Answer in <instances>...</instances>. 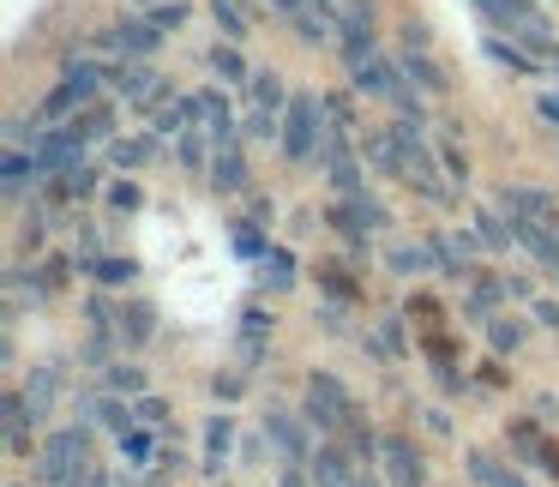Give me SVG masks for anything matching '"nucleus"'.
Wrapping results in <instances>:
<instances>
[{
    "label": "nucleus",
    "mask_w": 559,
    "mask_h": 487,
    "mask_svg": "<svg viewBox=\"0 0 559 487\" xmlns=\"http://www.w3.org/2000/svg\"><path fill=\"white\" fill-rule=\"evenodd\" d=\"M542 470H547V475H554V482H559V446H554V439H547V446H542Z\"/></svg>",
    "instance_id": "obj_49"
},
{
    "label": "nucleus",
    "mask_w": 559,
    "mask_h": 487,
    "mask_svg": "<svg viewBox=\"0 0 559 487\" xmlns=\"http://www.w3.org/2000/svg\"><path fill=\"white\" fill-rule=\"evenodd\" d=\"M109 85H115V97H127L133 109H157V97L169 91V85L157 79V67H145V61H127V67H115V79H109Z\"/></svg>",
    "instance_id": "obj_9"
},
{
    "label": "nucleus",
    "mask_w": 559,
    "mask_h": 487,
    "mask_svg": "<svg viewBox=\"0 0 559 487\" xmlns=\"http://www.w3.org/2000/svg\"><path fill=\"white\" fill-rule=\"evenodd\" d=\"M91 277H97V283H133L139 277V265H133V259H91Z\"/></svg>",
    "instance_id": "obj_35"
},
{
    "label": "nucleus",
    "mask_w": 559,
    "mask_h": 487,
    "mask_svg": "<svg viewBox=\"0 0 559 487\" xmlns=\"http://www.w3.org/2000/svg\"><path fill=\"white\" fill-rule=\"evenodd\" d=\"M439 157H445V169L457 175V181H469V157L457 151V139H445V145H439Z\"/></svg>",
    "instance_id": "obj_42"
},
{
    "label": "nucleus",
    "mask_w": 559,
    "mask_h": 487,
    "mask_svg": "<svg viewBox=\"0 0 559 487\" xmlns=\"http://www.w3.org/2000/svg\"><path fill=\"white\" fill-rule=\"evenodd\" d=\"M85 487H109V475H85Z\"/></svg>",
    "instance_id": "obj_53"
},
{
    "label": "nucleus",
    "mask_w": 559,
    "mask_h": 487,
    "mask_svg": "<svg viewBox=\"0 0 559 487\" xmlns=\"http://www.w3.org/2000/svg\"><path fill=\"white\" fill-rule=\"evenodd\" d=\"M487 61L493 67H506V73H530V55H523V43L518 37H487Z\"/></svg>",
    "instance_id": "obj_27"
},
{
    "label": "nucleus",
    "mask_w": 559,
    "mask_h": 487,
    "mask_svg": "<svg viewBox=\"0 0 559 487\" xmlns=\"http://www.w3.org/2000/svg\"><path fill=\"white\" fill-rule=\"evenodd\" d=\"M319 139H325V97H313V91H295L289 109H283V157L289 163H307L319 151Z\"/></svg>",
    "instance_id": "obj_4"
},
{
    "label": "nucleus",
    "mask_w": 559,
    "mask_h": 487,
    "mask_svg": "<svg viewBox=\"0 0 559 487\" xmlns=\"http://www.w3.org/2000/svg\"><path fill=\"white\" fill-rule=\"evenodd\" d=\"M139 205H145V193H139L133 181H115V187H109V211H127V217H133Z\"/></svg>",
    "instance_id": "obj_39"
},
{
    "label": "nucleus",
    "mask_w": 559,
    "mask_h": 487,
    "mask_svg": "<svg viewBox=\"0 0 559 487\" xmlns=\"http://www.w3.org/2000/svg\"><path fill=\"white\" fill-rule=\"evenodd\" d=\"M61 79H67V85H73L85 103H97V91H103V67H97V61H73V55H67V61H61Z\"/></svg>",
    "instance_id": "obj_24"
},
{
    "label": "nucleus",
    "mask_w": 559,
    "mask_h": 487,
    "mask_svg": "<svg viewBox=\"0 0 559 487\" xmlns=\"http://www.w3.org/2000/svg\"><path fill=\"white\" fill-rule=\"evenodd\" d=\"M349 79H355V91H367L373 103H391L403 121H421V91H409V73H403V67H391L385 55L349 67Z\"/></svg>",
    "instance_id": "obj_3"
},
{
    "label": "nucleus",
    "mask_w": 559,
    "mask_h": 487,
    "mask_svg": "<svg viewBox=\"0 0 559 487\" xmlns=\"http://www.w3.org/2000/svg\"><path fill=\"white\" fill-rule=\"evenodd\" d=\"M193 115H205V121H211V133H217V145H223V139H235L229 97H223V91H199V97H193Z\"/></svg>",
    "instance_id": "obj_21"
},
{
    "label": "nucleus",
    "mask_w": 559,
    "mask_h": 487,
    "mask_svg": "<svg viewBox=\"0 0 559 487\" xmlns=\"http://www.w3.org/2000/svg\"><path fill=\"white\" fill-rule=\"evenodd\" d=\"M355 487H385V475H373V470H361V475H355Z\"/></svg>",
    "instance_id": "obj_52"
},
{
    "label": "nucleus",
    "mask_w": 559,
    "mask_h": 487,
    "mask_svg": "<svg viewBox=\"0 0 559 487\" xmlns=\"http://www.w3.org/2000/svg\"><path fill=\"white\" fill-rule=\"evenodd\" d=\"M109 391H115V397H145V373L127 367V361H115L109 367Z\"/></svg>",
    "instance_id": "obj_34"
},
{
    "label": "nucleus",
    "mask_w": 559,
    "mask_h": 487,
    "mask_svg": "<svg viewBox=\"0 0 559 487\" xmlns=\"http://www.w3.org/2000/svg\"><path fill=\"white\" fill-rule=\"evenodd\" d=\"M175 157H181V169H205V139H199V127H187V133H175Z\"/></svg>",
    "instance_id": "obj_33"
},
{
    "label": "nucleus",
    "mask_w": 559,
    "mask_h": 487,
    "mask_svg": "<svg viewBox=\"0 0 559 487\" xmlns=\"http://www.w3.org/2000/svg\"><path fill=\"white\" fill-rule=\"evenodd\" d=\"M265 433H271V439H277V451H283V463H301V458H307V427H301V421H295V415H289V409H271V415H265Z\"/></svg>",
    "instance_id": "obj_18"
},
{
    "label": "nucleus",
    "mask_w": 559,
    "mask_h": 487,
    "mask_svg": "<svg viewBox=\"0 0 559 487\" xmlns=\"http://www.w3.org/2000/svg\"><path fill=\"white\" fill-rule=\"evenodd\" d=\"M397 67L415 79V91H427V97H451V79L433 67V55H427V49H403Z\"/></svg>",
    "instance_id": "obj_17"
},
{
    "label": "nucleus",
    "mask_w": 559,
    "mask_h": 487,
    "mask_svg": "<svg viewBox=\"0 0 559 487\" xmlns=\"http://www.w3.org/2000/svg\"><path fill=\"white\" fill-rule=\"evenodd\" d=\"M85 458H91V421L61 427V433H49V439H43V451H37V482L43 487H79Z\"/></svg>",
    "instance_id": "obj_2"
},
{
    "label": "nucleus",
    "mask_w": 559,
    "mask_h": 487,
    "mask_svg": "<svg viewBox=\"0 0 559 487\" xmlns=\"http://www.w3.org/2000/svg\"><path fill=\"white\" fill-rule=\"evenodd\" d=\"M97 421L109 427L115 439H127V433H133V421H127V409H121V397H115V391H103V403H97Z\"/></svg>",
    "instance_id": "obj_36"
},
{
    "label": "nucleus",
    "mask_w": 559,
    "mask_h": 487,
    "mask_svg": "<svg viewBox=\"0 0 559 487\" xmlns=\"http://www.w3.org/2000/svg\"><path fill=\"white\" fill-rule=\"evenodd\" d=\"M151 151H157V133H145V139H109V163H115V169H139Z\"/></svg>",
    "instance_id": "obj_26"
},
{
    "label": "nucleus",
    "mask_w": 559,
    "mask_h": 487,
    "mask_svg": "<svg viewBox=\"0 0 559 487\" xmlns=\"http://www.w3.org/2000/svg\"><path fill=\"white\" fill-rule=\"evenodd\" d=\"M379 458H385V487H427V463L415 451V439L385 433L379 439Z\"/></svg>",
    "instance_id": "obj_7"
},
{
    "label": "nucleus",
    "mask_w": 559,
    "mask_h": 487,
    "mask_svg": "<svg viewBox=\"0 0 559 487\" xmlns=\"http://www.w3.org/2000/svg\"><path fill=\"white\" fill-rule=\"evenodd\" d=\"M121 451H127L133 463H139V458H151V433H145V427H133V433L121 439Z\"/></svg>",
    "instance_id": "obj_44"
},
{
    "label": "nucleus",
    "mask_w": 559,
    "mask_h": 487,
    "mask_svg": "<svg viewBox=\"0 0 559 487\" xmlns=\"http://www.w3.org/2000/svg\"><path fill=\"white\" fill-rule=\"evenodd\" d=\"M211 391H217L223 403H235V397H241V379H235V373H217V379H211Z\"/></svg>",
    "instance_id": "obj_46"
},
{
    "label": "nucleus",
    "mask_w": 559,
    "mask_h": 487,
    "mask_svg": "<svg viewBox=\"0 0 559 487\" xmlns=\"http://www.w3.org/2000/svg\"><path fill=\"white\" fill-rule=\"evenodd\" d=\"M283 487H307V470H301V463H283Z\"/></svg>",
    "instance_id": "obj_50"
},
{
    "label": "nucleus",
    "mask_w": 559,
    "mask_h": 487,
    "mask_svg": "<svg viewBox=\"0 0 559 487\" xmlns=\"http://www.w3.org/2000/svg\"><path fill=\"white\" fill-rule=\"evenodd\" d=\"M73 133L85 139V145H91V139H115V103H91V109H79L73 115Z\"/></svg>",
    "instance_id": "obj_22"
},
{
    "label": "nucleus",
    "mask_w": 559,
    "mask_h": 487,
    "mask_svg": "<svg viewBox=\"0 0 559 487\" xmlns=\"http://www.w3.org/2000/svg\"><path fill=\"white\" fill-rule=\"evenodd\" d=\"M235 241H241V259H259V253H265V235H259L253 223H235Z\"/></svg>",
    "instance_id": "obj_41"
},
{
    "label": "nucleus",
    "mask_w": 559,
    "mask_h": 487,
    "mask_svg": "<svg viewBox=\"0 0 559 487\" xmlns=\"http://www.w3.org/2000/svg\"><path fill=\"white\" fill-rule=\"evenodd\" d=\"M391 139H397V157H403V181L409 187H421L427 199H439V205H451L445 199V181H439V169H433V151H427V139H421V121H391L385 127Z\"/></svg>",
    "instance_id": "obj_5"
},
{
    "label": "nucleus",
    "mask_w": 559,
    "mask_h": 487,
    "mask_svg": "<svg viewBox=\"0 0 559 487\" xmlns=\"http://www.w3.org/2000/svg\"><path fill=\"white\" fill-rule=\"evenodd\" d=\"M133 7H157V0H133Z\"/></svg>",
    "instance_id": "obj_55"
},
{
    "label": "nucleus",
    "mask_w": 559,
    "mask_h": 487,
    "mask_svg": "<svg viewBox=\"0 0 559 487\" xmlns=\"http://www.w3.org/2000/svg\"><path fill=\"white\" fill-rule=\"evenodd\" d=\"M506 446L518 451V458H535V463H542V446H547V439H542V427H535V421H523V415H518V421L506 427Z\"/></svg>",
    "instance_id": "obj_30"
},
{
    "label": "nucleus",
    "mask_w": 559,
    "mask_h": 487,
    "mask_svg": "<svg viewBox=\"0 0 559 487\" xmlns=\"http://www.w3.org/2000/svg\"><path fill=\"white\" fill-rule=\"evenodd\" d=\"M79 151H85V139L73 133V127H61V133H43L37 139V175H67V169H79Z\"/></svg>",
    "instance_id": "obj_12"
},
{
    "label": "nucleus",
    "mask_w": 559,
    "mask_h": 487,
    "mask_svg": "<svg viewBox=\"0 0 559 487\" xmlns=\"http://www.w3.org/2000/svg\"><path fill=\"white\" fill-rule=\"evenodd\" d=\"M499 211H506V217H530V223L559 229V199L542 193V187H506V193H499Z\"/></svg>",
    "instance_id": "obj_11"
},
{
    "label": "nucleus",
    "mask_w": 559,
    "mask_h": 487,
    "mask_svg": "<svg viewBox=\"0 0 559 487\" xmlns=\"http://www.w3.org/2000/svg\"><path fill=\"white\" fill-rule=\"evenodd\" d=\"M421 265H433V247H397L391 253V271H421Z\"/></svg>",
    "instance_id": "obj_40"
},
{
    "label": "nucleus",
    "mask_w": 559,
    "mask_h": 487,
    "mask_svg": "<svg viewBox=\"0 0 559 487\" xmlns=\"http://www.w3.org/2000/svg\"><path fill=\"white\" fill-rule=\"evenodd\" d=\"M115 337H121L127 349H145V343L157 337V307H151L145 295H127V301L115 307Z\"/></svg>",
    "instance_id": "obj_10"
},
{
    "label": "nucleus",
    "mask_w": 559,
    "mask_h": 487,
    "mask_svg": "<svg viewBox=\"0 0 559 487\" xmlns=\"http://www.w3.org/2000/svg\"><path fill=\"white\" fill-rule=\"evenodd\" d=\"M313 482H319V487H355L349 446H337V439H325V446L313 451Z\"/></svg>",
    "instance_id": "obj_16"
},
{
    "label": "nucleus",
    "mask_w": 559,
    "mask_h": 487,
    "mask_svg": "<svg viewBox=\"0 0 559 487\" xmlns=\"http://www.w3.org/2000/svg\"><path fill=\"white\" fill-rule=\"evenodd\" d=\"M265 283L277 295H289L295 289V265H289V253H283V247H271V259H265Z\"/></svg>",
    "instance_id": "obj_37"
},
{
    "label": "nucleus",
    "mask_w": 559,
    "mask_h": 487,
    "mask_svg": "<svg viewBox=\"0 0 559 487\" xmlns=\"http://www.w3.org/2000/svg\"><path fill=\"white\" fill-rule=\"evenodd\" d=\"M289 25L301 31L307 43H325V37H331V25H325V19H307V13H301V19H289Z\"/></svg>",
    "instance_id": "obj_43"
},
{
    "label": "nucleus",
    "mask_w": 559,
    "mask_h": 487,
    "mask_svg": "<svg viewBox=\"0 0 559 487\" xmlns=\"http://www.w3.org/2000/svg\"><path fill=\"white\" fill-rule=\"evenodd\" d=\"M151 19H157L163 31H181L187 19H193V7H187V0H157V7H151Z\"/></svg>",
    "instance_id": "obj_38"
},
{
    "label": "nucleus",
    "mask_w": 559,
    "mask_h": 487,
    "mask_svg": "<svg viewBox=\"0 0 559 487\" xmlns=\"http://www.w3.org/2000/svg\"><path fill=\"white\" fill-rule=\"evenodd\" d=\"M211 187H217V199H235V193L247 187V151H241V139H223V145H217Z\"/></svg>",
    "instance_id": "obj_14"
},
{
    "label": "nucleus",
    "mask_w": 559,
    "mask_h": 487,
    "mask_svg": "<svg viewBox=\"0 0 559 487\" xmlns=\"http://www.w3.org/2000/svg\"><path fill=\"white\" fill-rule=\"evenodd\" d=\"M499 295H511L499 277H475V289L463 295V313H469V319H487V313H493V301H499Z\"/></svg>",
    "instance_id": "obj_28"
},
{
    "label": "nucleus",
    "mask_w": 559,
    "mask_h": 487,
    "mask_svg": "<svg viewBox=\"0 0 559 487\" xmlns=\"http://www.w3.org/2000/svg\"><path fill=\"white\" fill-rule=\"evenodd\" d=\"M211 19H217V31L229 43H241L247 37V13H241V0H211Z\"/></svg>",
    "instance_id": "obj_32"
},
{
    "label": "nucleus",
    "mask_w": 559,
    "mask_h": 487,
    "mask_svg": "<svg viewBox=\"0 0 559 487\" xmlns=\"http://www.w3.org/2000/svg\"><path fill=\"white\" fill-rule=\"evenodd\" d=\"M0 433H7V451H13V458L43 451L37 446V415H31L25 391H7V397H0Z\"/></svg>",
    "instance_id": "obj_8"
},
{
    "label": "nucleus",
    "mask_w": 559,
    "mask_h": 487,
    "mask_svg": "<svg viewBox=\"0 0 559 487\" xmlns=\"http://www.w3.org/2000/svg\"><path fill=\"white\" fill-rule=\"evenodd\" d=\"M211 73H217L223 85H253V73H247V61H241V43H217V49H211Z\"/></svg>",
    "instance_id": "obj_23"
},
{
    "label": "nucleus",
    "mask_w": 559,
    "mask_h": 487,
    "mask_svg": "<svg viewBox=\"0 0 559 487\" xmlns=\"http://www.w3.org/2000/svg\"><path fill=\"white\" fill-rule=\"evenodd\" d=\"M253 109H265V115H283V109H289L277 73H253Z\"/></svg>",
    "instance_id": "obj_31"
},
{
    "label": "nucleus",
    "mask_w": 559,
    "mask_h": 487,
    "mask_svg": "<svg viewBox=\"0 0 559 487\" xmlns=\"http://www.w3.org/2000/svg\"><path fill=\"white\" fill-rule=\"evenodd\" d=\"M463 470L475 475V487H530L518 470H506V463H499L493 451H481V446H475L469 458H463Z\"/></svg>",
    "instance_id": "obj_19"
},
{
    "label": "nucleus",
    "mask_w": 559,
    "mask_h": 487,
    "mask_svg": "<svg viewBox=\"0 0 559 487\" xmlns=\"http://www.w3.org/2000/svg\"><path fill=\"white\" fill-rule=\"evenodd\" d=\"M547 67H554V73H559V43H554V49H547Z\"/></svg>",
    "instance_id": "obj_54"
},
{
    "label": "nucleus",
    "mask_w": 559,
    "mask_h": 487,
    "mask_svg": "<svg viewBox=\"0 0 559 487\" xmlns=\"http://www.w3.org/2000/svg\"><path fill=\"white\" fill-rule=\"evenodd\" d=\"M535 319H542V325H559V307L554 301H535Z\"/></svg>",
    "instance_id": "obj_51"
},
{
    "label": "nucleus",
    "mask_w": 559,
    "mask_h": 487,
    "mask_svg": "<svg viewBox=\"0 0 559 487\" xmlns=\"http://www.w3.org/2000/svg\"><path fill=\"white\" fill-rule=\"evenodd\" d=\"M19 391H25L31 415L43 421V415L55 409V397H61V361H37V367L25 373V385H19Z\"/></svg>",
    "instance_id": "obj_15"
},
{
    "label": "nucleus",
    "mask_w": 559,
    "mask_h": 487,
    "mask_svg": "<svg viewBox=\"0 0 559 487\" xmlns=\"http://www.w3.org/2000/svg\"><path fill=\"white\" fill-rule=\"evenodd\" d=\"M307 421H313L319 439H349L367 427L361 403H355V391L343 385L337 373H313L307 379Z\"/></svg>",
    "instance_id": "obj_1"
},
{
    "label": "nucleus",
    "mask_w": 559,
    "mask_h": 487,
    "mask_svg": "<svg viewBox=\"0 0 559 487\" xmlns=\"http://www.w3.org/2000/svg\"><path fill=\"white\" fill-rule=\"evenodd\" d=\"M7 487H25V482H7Z\"/></svg>",
    "instance_id": "obj_56"
},
{
    "label": "nucleus",
    "mask_w": 559,
    "mask_h": 487,
    "mask_svg": "<svg viewBox=\"0 0 559 487\" xmlns=\"http://www.w3.org/2000/svg\"><path fill=\"white\" fill-rule=\"evenodd\" d=\"M103 43H109V49H121V55H133V61H145V55H157L163 25H157L151 13H145V19H121V25H115Z\"/></svg>",
    "instance_id": "obj_13"
},
{
    "label": "nucleus",
    "mask_w": 559,
    "mask_h": 487,
    "mask_svg": "<svg viewBox=\"0 0 559 487\" xmlns=\"http://www.w3.org/2000/svg\"><path fill=\"white\" fill-rule=\"evenodd\" d=\"M229 439H235L229 415H211V421H205V470H211V475H217L223 458H229Z\"/></svg>",
    "instance_id": "obj_25"
},
{
    "label": "nucleus",
    "mask_w": 559,
    "mask_h": 487,
    "mask_svg": "<svg viewBox=\"0 0 559 487\" xmlns=\"http://www.w3.org/2000/svg\"><path fill=\"white\" fill-rule=\"evenodd\" d=\"M313 277H319V289H325L337 307L361 301V283H355V271H349V265H337V259H319V271H313Z\"/></svg>",
    "instance_id": "obj_20"
},
{
    "label": "nucleus",
    "mask_w": 559,
    "mask_h": 487,
    "mask_svg": "<svg viewBox=\"0 0 559 487\" xmlns=\"http://www.w3.org/2000/svg\"><path fill=\"white\" fill-rule=\"evenodd\" d=\"M535 109H542V121L559 127V91H542V97H535Z\"/></svg>",
    "instance_id": "obj_47"
},
{
    "label": "nucleus",
    "mask_w": 559,
    "mask_h": 487,
    "mask_svg": "<svg viewBox=\"0 0 559 487\" xmlns=\"http://www.w3.org/2000/svg\"><path fill=\"white\" fill-rule=\"evenodd\" d=\"M139 421H169V403H163V397H139Z\"/></svg>",
    "instance_id": "obj_45"
},
{
    "label": "nucleus",
    "mask_w": 559,
    "mask_h": 487,
    "mask_svg": "<svg viewBox=\"0 0 559 487\" xmlns=\"http://www.w3.org/2000/svg\"><path fill=\"white\" fill-rule=\"evenodd\" d=\"M241 331H247V337H265L271 319H265V313H247V319H241Z\"/></svg>",
    "instance_id": "obj_48"
},
{
    "label": "nucleus",
    "mask_w": 559,
    "mask_h": 487,
    "mask_svg": "<svg viewBox=\"0 0 559 487\" xmlns=\"http://www.w3.org/2000/svg\"><path fill=\"white\" fill-rule=\"evenodd\" d=\"M475 7H481L487 25H506L523 49H542V55L554 49V31H547V19L535 13L530 0H475Z\"/></svg>",
    "instance_id": "obj_6"
},
{
    "label": "nucleus",
    "mask_w": 559,
    "mask_h": 487,
    "mask_svg": "<svg viewBox=\"0 0 559 487\" xmlns=\"http://www.w3.org/2000/svg\"><path fill=\"white\" fill-rule=\"evenodd\" d=\"M487 337H493L499 355H518L523 343H530V325H523V319H487Z\"/></svg>",
    "instance_id": "obj_29"
}]
</instances>
